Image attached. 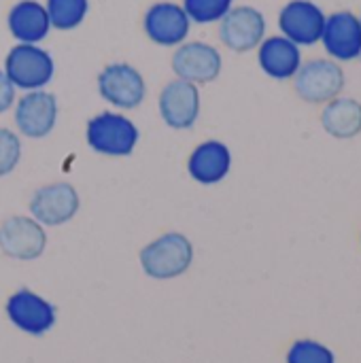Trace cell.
Masks as SVG:
<instances>
[{
  "instance_id": "1",
  "label": "cell",
  "mask_w": 361,
  "mask_h": 363,
  "mask_svg": "<svg viewBox=\"0 0 361 363\" xmlns=\"http://www.w3.org/2000/svg\"><path fill=\"white\" fill-rule=\"evenodd\" d=\"M191 242L177 232L160 236L140 251V266L153 279H174L191 266Z\"/></svg>"
},
{
  "instance_id": "2",
  "label": "cell",
  "mask_w": 361,
  "mask_h": 363,
  "mask_svg": "<svg viewBox=\"0 0 361 363\" xmlns=\"http://www.w3.org/2000/svg\"><path fill=\"white\" fill-rule=\"evenodd\" d=\"M138 143L136 125L119 113H100L87 123V145L109 157H126Z\"/></svg>"
},
{
  "instance_id": "3",
  "label": "cell",
  "mask_w": 361,
  "mask_h": 363,
  "mask_svg": "<svg viewBox=\"0 0 361 363\" xmlns=\"http://www.w3.org/2000/svg\"><path fill=\"white\" fill-rule=\"evenodd\" d=\"M53 57L30 43H21L13 47L6 55V77L19 89H40L53 79Z\"/></svg>"
},
{
  "instance_id": "4",
  "label": "cell",
  "mask_w": 361,
  "mask_h": 363,
  "mask_svg": "<svg viewBox=\"0 0 361 363\" xmlns=\"http://www.w3.org/2000/svg\"><path fill=\"white\" fill-rule=\"evenodd\" d=\"M296 94L313 104L330 102L338 98L345 87V72L336 62L330 60H311L298 68L294 74Z\"/></svg>"
},
{
  "instance_id": "5",
  "label": "cell",
  "mask_w": 361,
  "mask_h": 363,
  "mask_svg": "<svg viewBox=\"0 0 361 363\" xmlns=\"http://www.w3.org/2000/svg\"><path fill=\"white\" fill-rule=\"evenodd\" d=\"M98 89L106 102L119 108H136L147 91L143 74L123 62L109 64L98 74Z\"/></svg>"
},
{
  "instance_id": "6",
  "label": "cell",
  "mask_w": 361,
  "mask_h": 363,
  "mask_svg": "<svg viewBox=\"0 0 361 363\" xmlns=\"http://www.w3.org/2000/svg\"><path fill=\"white\" fill-rule=\"evenodd\" d=\"M264 32H266V19L253 6L230 9L221 17V26H219V36L223 45L238 53L255 49L262 43Z\"/></svg>"
},
{
  "instance_id": "7",
  "label": "cell",
  "mask_w": 361,
  "mask_h": 363,
  "mask_svg": "<svg viewBox=\"0 0 361 363\" xmlns=\"http://www.w3.org/2000/svg\"><path fill=\"white\" fill-rule=\"evenodd\" d=\"M57 121V100L53 94L32 89L15 106V123L28 138H45Z\"/></svg>"
},
{
  "instance_id": "8",
  "label": "cell",
  "mask_w": 361,
  "mask_h": 363,
  "mask_svg": "<svg viewBox=\"0 0 361 363\" xmlns=\"http://www.w3.org/2000/svg\"><path fill=\"white\" fill-rule=\"evenodd\" d=\"M79 211V194L68 183L40 187L30 200V213L43 225H62Z\"/></svg>"
},
{
  "instance_id": "9",
  "label": "cell",
  "mask_w": 361,
  "mask_h": 363,
  "mask_svg": "<svg viewBox=\"0 0 361 363\" xmlns=\"http://www.w3.org/2000/svg\"><path fill=\"white\" fill-rule=\"evenodd\" d=\"M162 119L174 130H187L200 115V94L196 83L177 79L168 83L160 94Z\"/></svg>"
},
{
  "instance_id": "10",
  "label": "cell",
  "mask_w": 361,
  "mask_h": 363,
  "mask_svg": "<svg viewBox=\"0 0 361 363\" xmlns=\"http://www.w3.org/2000/svg\"><path fill=\"white\" fill-rule=\"evenodd\" d=\"M6 315L15 328L32 336H43L55 325V308L28 289H19L9 298Z\"/></svg>"
},
{
  "instance_id": "11",
  "label": "cell",
  "mask_w": 361,
  "mask_h": 363,
  "mask_svg": "<svg viewBox=\"0 0 361 363\" xmlns=\"http://www.w3.org/2000/svg\"><path fill=\"white\" fill-rule=\"evenodd\" d=\"M47 245L45 230L28 217H11L0 228V249L13 259H36Z\"/></svg>"
},
{
  "instance_id": "12",
  "label": "cell",
  "mask_w": 361,
  "mask_h": 363,
  "mask_svg": "<svg viewBox=\"0 0 361 363\" xmlns=\"http://www.w3.org/2000/svg\"><path fill=\"white\" fill-rule=\"evenodd\" d=\"M172 70L189 83H211L221 72V55L206 43H187L172 55Z\"/></svg>"
},
{
  "instance_id": "13",
  "label": "cell",
  "mask_w": 361,
  "mask_h": 363,
  "mask_svg": "<svg viewBox=\"0 0 361 363\" xmlns=\"http://www.w3.org/2000/svg\"><path fill=\"white\" fill-rule=\"evenodd\" d=\"M283 34L296 45H313L321 38L326 15L311 0H291L279 15Z\"/></svg>"
},
{
  "instance_id": "14",
  "label": "cell",
  "mask_w": 361,
  "mask_h": 363,
  "mask_svg": "<svg viewBox=\"0 0 361 363\" xmlns=\"http://www.w3.org/2000/svg\"><path fill=\"white\" fill-rule=\"evenodd\" d=\"M145 32L153 43L162 47H172L187 38L189 17L179 4L157 2L145 15Z\"/></svg>"
},
{
  "instance_id": "15",
  "label": "cell",
  "mask_w": 361,
  "mask_h": 363,
  "mask_svg": "<svg viewBox=\"0 0 361 363\" xmlns=\"http://www.w3.org/2000/svg\"><path fill=\"white\" fill-rule=\"evenodd\" d=\"M321 40L326 51L336 60H355L361 53V23L360 19L349 13L340 11L326 19Z\"/></svg>"
},
{
  "instance_id": "16",
  "label": "cell",
  "mask_w": 361,
  "mask_h": 363,
  "mask_svg": "<svg viewBox=\"0 0 361 363\" xmlns=\"http://www.w3.org/2000/svg\"><path fill=\"white\" fill-rule=\"evenodd\" d=\"M232 166V153L230 149L219 140H206L194 149L187 162V170L191 179H196L202 185H215L223 181Z\"/></svg>"
},
{
  "instance_id": "17",
  "label": "cell",
  "mask_w": 361,
  "mask_h": 363,
  "mask_svg": "<svg viewBox=\"0 0 361 363\" xmlns=\"http://www.w3.org/2000/svg\"><path fill=\"white\" fill-rule=\"evenodd\" d=\"M260 66L272 79H289L302 66L300 47L287 36H272L260 43Z\"/></svg>"
},
{
  "instance_id": "18",
  "label": "cell",
  "mask_w": 361,
  "mask_h": 363,
  "mask_svg": "<svg viewBox=\"0 0 361 363\" xmlns=\"http://www.w3.org/2000/svg\"><path fill=\"white\" fill-rule=\"evenodd\" d=\"M49 28L51 23L47 9L34 0H21L9 13V30L19 43L36 45L47 36Z\"/></svg>"
},
{
  "instance_id": "19",
  "label": "cell",
  "mask_w": 361,
  "mask_h": 363,
  "mask_svg": "<svg viewBox=\"0 0 361 363\" xmlns=\"http://www.w3.org/2000/svg\"><path fill=\"white\" fill-rule=\"evenodd\" d=\"M323 130L338 138L349 140L361 132V102L353 98H334L328 102L321 115Z\"/></svg>"
},
{
  "instance_id": "20",
  "label": "cell",
  "mask_w": 361,
  "mask_h": 363,
  "mask_svg": "<svg viewBox=\"0 0 361 363\" xmlns=\"http://www.w3.org/2000/svg\"><path fill=\"white\" fill-rule=\"evenodd\" d=\"M47 15L49 23L57 30H72L77 28L87 15V0H47Z\"/></svg>"
},
{
  "instance_id": "21",
  "label": "cell",
  "mask_w": 361,
  "mask_h": 363,
  "mask_svg": "<svg viewBox=\"0 0 361 363\" xmlns=\"http://www.w3.org/2000/svg\"><path fill=\"white\" fill-rule=\"evenodd\" d=\"M183 9L189 19L211 23L221 19L232 9V0H183Z\"/></svg>"
},
{
  "instance_id": "22",
  "label": "cell",
  "mask_w": 361,
  "mask_h": 363,
  "mask_svg": "<svg viewBox=\"0 0 361 363\" xmlns=\"http://www.w3.org/2000/svg\"><path fill=\"white\" fill-rule=\"evenodd\" d=\"M287 363H334V353L315 340H298L287 353Z\"/></svg>"
},
{
  "instance_id": "23",
  "label": "cell",
  "mask_w": 361,
  "mask_h": 363,
  "mask_svg": "<svg viewBox=\"0 0 361 363\" xmlns=\"http://www.w3.org/2000/svg\"><path fill=\"white\" fill-rule=\"evenodd\" d=\"M21 160V143L15 132L0 128V177H6L15 170Z\"/></svg>"
},
{
  "instance_id": "24",
  "label": "cell",
  "mask_w": 361,
  "mask_h": 363,
  "mask_svg": "<svg viewBox=\"0 0 361 363\" xmlns=\"http://www.w3.org/2000/svg\"><path fill=\"white\" fill-rule=\"evenodd\" d=\"M15 102V85L6 77V72L0 70V113L9 111Z\"/></svg>"
},
{
  "instance_id": "25",
  "label": "cell",
  "mask_w": 361,
  "mask_h": 363,
  "mask_svg": "<svg viewBox=\"0 0 361 363\" xmlns=\"http://www.w3.org/2000/svg\"><path fill=\"white\" fill-rule=\"evenodd\" d=\"M360 60H361V53H360Z\"/></svg>"
},
{
  "instance_id": "26",
  "label": "cell",
  "mask_w": 361,
  "mask_h": 363,
  "mask_svg": "<svg viewBox=\"0 0 361 363\" xmlns=\"http://www.w3.org/2000/svg\"><path fill=\"white\" fill-rule=\"evenodd\" d=\"M360 23H361V19H360Z\"/></svg>"
}]
</instances>
